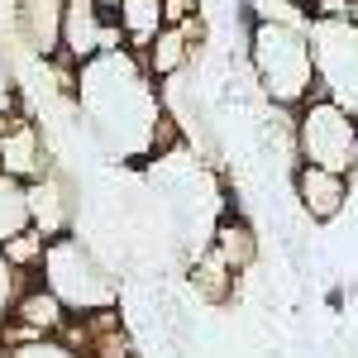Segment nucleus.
<instances>
[{"label":"nucleus","instance_id":"nucleus-1","mask_svg":"<svg viewBox=\"0 0 358 358\" xmlns=\"http://www.w3.org/2000/svg\"><path fill=\"white\" fill-rule=\"evenodd\" d=\"M72 101L91 129V143L106 158L138 163V158H163L177 143H187L163 106V82L148 72L143 53L134 48H110L82 62Z\"/></svg>","mask_w":358,"mask_h":358},{"label":"nucleus","instance_id":"nucleus-2","mask_svg":"<svg viewBox=\"0 0 358 358\" xmlns=\"http://www.w3.org/2000/svg\"><path fill=\"white\" fill-rule=\"evenodd\" d=\"M248 67L258 77V91L277 110H301L315 86V53H310V24L287 20H253L248 24Z\"/></svg>","mask_w":358,"mask_h":358},{"label":"nucleus","instance_id":"nucleus-3","mask_svg":"<svg viewBox=\"0 0 358 358\" xmlns=\"http://www.w3.org/2000/svg\"><path fill=\"white\" fill-rule=\"evenodd\" d=\"M34 273H38V282H43L72 315H91V310H115V306H120V277H115L110 268H106V258L86 244V239H77V234L48 239L43 263H38Z\"/></svg>","mask_w":358,"mask_h":358},{"label":"nucleus","instance_id":"nucleus-4","mask_svg":"<svg viewBox=\"0 0 358 358\" xmlns=\"http://www.w3.org/2000/svg\"><path fill=\"white\" fill-rule=\"evenodd\" d=\"M296 158L349 177L358 167V120L330 96H310L296 110Z\"/></svg>","mask_w":358,"mask_h":358},{"label":"nucleus","instance_id":"nucleus-5","mask_svg":"<svg viewBox=\"0 0 358 358\" xmlns=\"http://www.w3.org/2000/svg\"><path fill=\"white\" fill-rule=\"evenodd\" d=\"M310 53H315V86L334 106L358 120V24L349 15H315L310 20Z\"/></svg>","mask_w":358,"mask_h":358},{"label":"nucleus","instance_id":"nucleus-6","mask_svg":"<svg viewBox=\"0 0 358 358\" xmlns=\"http://www.w3.org/2000/svg\"><path fill=\"white\" fill-rule=\"evenodd\" d=\"M110 48H129L120 20H110V10H101V0H67V10H62V57H72L82 67L96 53H110Z\"/></svg>","mask_w":358,"mask_h":358},{"label":"nucleus","instance_id":"nucleus-7","mask_svg":"<svg viewBox=\"0 0 358 358\" xmlns=\"http://www.w3.org/2000/svg\"><path fill=\"white\" fill-rule=\"evenodd\" d=\"M0 172L20 177V182H38L53 172V153H48V134L38 129L34 115H5L0 120Z\"/></svg>","mask_w":358,"mask_h":358},{"label":"nucleus","instance_id":"nucleus-8","mask_svg":"<svg viewBox=\"0 0 358 358\" xmlns=\"http://www.w3.org/2000/svg\"><path fill=\"white\" fill-rule=\"evenodd\" d=\"M67 320H72V310L57 301L53 292L38 282V273H34V282L24 287V296H20L15 315H10V325H5V344H24V339L62 334V330H67Z\"/></svg>","mask_w":358,"mask_h":358},{"label":"nucleus","instance_id":"nucleus-9","mask_svg":"<svg viewBox=\"0 0 358 358\" xmlns=\"http://www.w3.org/2000/svg\"><path fill=\"white\" fill-rule=\"evenodd\" d=\"M29 206H34V229L43 239H62L72 234V220H77V192L72 182L62 177V167H53L48 177L29 182Z\"/></svg>","mask_w":358,"mask_h":358},{"label":"nucleus","instance_id":"nucleus-10","mask_svg":"<svg viewBox=\"0 0 358 358\" xmlns=\"http://www.w3.org/2000/svg\"><path fill=\"white\" fill-rule=\"evenodd\" d=\"M292 182H296L301 210L320 224H330L349 206V177L344 172H330V167H315V163H296L292 167Z\"/></svg>","mask_w":358,"mask_h":358},{"label":"nucleus","instance_id":"nucleus-11","mask_svg":"<svg viewBox=\"0 0 358 358\" xmlns=\"http://www.w3.org/2000/svg\"><path fill=\"white\" fill-rule=\"evenodd\" d=\"M62 10L67 0H20V53L57 57L62 53Z\"/></svg>","mask_w":358,"mask_h":358},{"label":"nucleus","instance_id":"nucleus-12","mask_svg":"<svg viewBox=\"0 0 358 358\" xmlns=\"http://www.w3.org/2000/svg\"><path fill=\"white\" fill-rule=\"evenodd\" d=\"M210 248L229 263L234 277L248 273V268L258 263V234H253V224H248L244 215H220V220H215V234H210Z\"/></svg>","mask_w":358,"mask_h":358},{"label":"nucleus","instance_id":"nucleus-13","mask_svg":"<svg viewBox=\"0 0 358 358\" xmlns=\"http://www.w3.org/2000/svg\"><path fill=\"white\" fill-rule=\"evenodd\" d=\"M192 29L196 24H167L153 43H148V53H143V62H148V72L158 77V82H167V77H177V72H187L192 67Z\"/></svg>","mask_w":358,"mask_h":358},{"label":"nucleus","instance_id":"nucleus-14","mask_svg":"<svg viewBox=\"0 0 358 358\" xmlns=\"http://www.w3.org/2000/svg\"><path fill=\"white\" fill-rule=\"evenodd\" d=\"M115 20L124 29L129 48H134V53H148V43L167 29V0H120Z\"/></svg>","mask_w":358,"mask_h":358},{"label":"nucleus","instance_id":"nucleus-15","mask_svg":"<svg viewBox=\"0 0 358 358\" xmlns=\"http://www.w3.org/2000/svg\"><path fill=\"white\" fill-rule=\"evenodd\" d=\"M34 229V206H29V182L0 172V244H10L15 234Z\"/></svg>","mask_w":358,"mask_h":358},{"label":"nucleus","instance_id":"nucleus-16","mask_svg":"<svg viewBox=\"0 0 358 358\" xmlns=\"http://www.w3.org/2000/svg\"><path fill=\"white\" fill-rule=\"evenodd\" d=\"M192 287L206 296V301H224V296H229V287H234L229 263H224V258H220L210 244L196 253V263H192Z\"/></svg>","mask_w":358,"mask_h":358},{"label":"nucleus","instance_id":"nucleus-17","mask_svg":"<svg viewBox=\"0 0 358 358\" xmlns=\"http://www.w3.org/2000/svg\"><path fill=\"white\" fill-rule=\"evenodd\" d=\"M15 53H20V48H10V43L0 38V120L24 110V101H20V96H24V77H20Z\"/></svg>","mask_w":358,"mask_h":358},{"label":"nucleus","instance_id":"nucleus-18","mask_svg":"<svg viewBox=\"0 0 358 358\" xmlns=\"http://www.w3.org/2000/svg\"><path fill=\"white\" fill-rule=\"evenodd\" d=\"M29 282H34V273L15 268V263L0 253V334H5V325H10V315H15V306H20Z\"/></svg>","mask_w":358,"mask_h":358},{"label":"nucleus","instance_id":"nucleus-19","mask_svg":"<svg viewBox=\"0 0 358 358\" xmlns=\"http://www.w3.org/2000/svg\"><path fill=\"white\" fill-rule=\"evenodd\" d=\"M5 358H86L72 349L62 334H43V339H24V344H5Z\"/></svg>","mask_w":358,"mask_h":358},{"label":"nucleus","instance_id":"nucleus-20","mask_svg":"<svg viewBox=\"0 0 358 358\" xmlns=\"http://www.w3.org/2000/svg\"><path fill=\"white\" fill-rule=\"evenodd\" d=\"M43 248H48V239L38 234V229H24V234H15L10 244H0V253L15 263V268H24V273H34L38 263H43Z\"/></svg>","mask_w":358,"mask_h":358},{"label":"nucleus","instance_id":"nucleus-21","mask_svg":"<svg viewBox=\"0 0 358 358\" xmlns=\"http://www.w3.org/2000/svg\"><path fill=\"white\" fill-rule=\"evenodd\" d=\"M0 38L10 48L20 43V0H0Z\"/></svg>","mask_w":358,"mask_h":358},{"label":"nucleus","instance_id":"nucleus-22","mask_svg":"<svg viewBox=\"0 0 358 358\" xmlns=\"http://www.w3.org/2000/svg\"><path fill=\"white\" fill-rule=\"evenodd\" d=\"M101 10H110V15H115V10H120V0H101Z\"/></svg>","mask_w":358,"mask_h":358},{"label":"nucleus","instance_id":"nucleus-23","mask_svg":"<svg viewBox=\"0 0 358 358\" xmlns=\"http://www.w3.org/2000/svg\"><path fill=\"white\" fill-rule=\"evenodd\" d=\"M349 20H354V24H358V0H354V5H349Z\"/></svg>","mask_w":358,"mask_h":358},{"label":"nucleus","instance_id":"nucleus-24","mask_svg":"<svg viewBox=\"0 0 358 358\" xmlns=\"http://www.w3.org/2000/svg\"><path fill=\"white\" fill-rule=\"evenodd\" d=\"M301 5H306V10H310V5H315V0H301Z\"/></svg>","mask_w":358,"mask_h":358},{"label":"nucleus","instance_id":"nucleus-25","mask_svg":"<svg viewBox=\"0 0 358 358\" xmlns=\"http://www.w3.org/2000/svg\"><path fill=\"white\" fill-rule=\"evenodd\" d=\"M120 358H134V354H120Z\"/></svg>","mask_w":358,"mask_h":358}]
</instances>
